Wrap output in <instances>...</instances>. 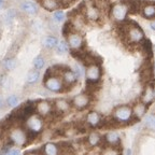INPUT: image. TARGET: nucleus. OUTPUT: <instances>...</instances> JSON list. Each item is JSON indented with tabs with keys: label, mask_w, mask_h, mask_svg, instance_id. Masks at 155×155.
I'll return each instance as SVG.
<instances>
[{
	"label": "nucleus",
	"mask_w": 155,
	"mask_h": 155,
	"mask_svg": "<svg viewBox=\"0 0 155 155\" xmlns=\"http://www.w3.org/2000/svg\"><path fill=\"white\" fill-rule=\"evenodd\" d=\"M8 142L15 148L23 149L31 142L23 125H14L7 130Z\"/></svg>",
	"instance_id": "f257e3e1"
},
{
	"label": "nucleus",
	"mask_w": 155,
	"mask_h": 155,
	"mask_svg": "<svg viewBox=\"0 0 155 155\" xmlns=\"http://www.w3.org/2000/svg\"><path fill=\"white\" fill-rule=\"evenodd\" d=\"M22 125L25 128V130L27 131V134H28V137L30 139V141H32L44 130L45 120L43 117H41L40 115H38L37 113H34L30 116H28L23 122Z\"/></svg>",
	"instance_id": "f03ea898"
},
{
	"label": "nucleus",
	"mask_w": 155,
	"mask_h": 155,
	"mask_svg": "<svg viewBox=\"0 0 155 155\" xmlns=\"http://www.w3.org/2000/svg\"><path fill=\"white\" fill-rule=\"evenodd\" d=\"M43 86L48 92L54 94H61L67 91L61 78L57 74H54L51 68H48L43 75Z\"/></svg>",
	"instance_id": "7ed1b4c3"
},
{
	"label": "nucleus",
	"mask_w": 155,
	"mask_h": 155,
	"mask_svg": "<svg viewBox=\"0 0 155 155\" xmlns=\"http://www.w3.org/2000/svg\"><path fill=\"white\" fill-rule=\"evenodd\" d=\"M126 31L124 38L129 44H138L144 40V32L135 21L126 19Z\"/></svg>",
	"instance_id": "20e7f679"
},
{
	"label": "nucleus",
	"mask_w": 155,
	"mask_h": 155,
	"mask_svg": "<svg viewBox=\"0 0 155 155\" xmlns=\"http://www.w3.org/2000/svg\"><path fill=\"white\" fill-rule=\"evenodd\" d=\"M133 119V109L129 106H119L113 110L112 120L117 124H124L130 122Z\"/></svg>",
	"instance_id": "39448f33"
},
{
	"label": "nucleus",
	"mask_w": 155,
	"mask_h": 155,
	"mask_svg": "<svg viewBox=\"0 0 155 155\" xmlns=\"http://www.w3.org/2000/svg\"><path fill=\"white\" fill-rule=\"evenodd\" d=\"M102 75V69L99 64H92L86 66L85 69V77H86V84L99 85Z\"/></svg>",
	"instance_id": "423d86ee"
},
{
	"label": "nucleus",
	"mask_w": 155,
	"mask_h": 155,
	"mask_svg": "<svg viewBox=\"0 0 155 155\" xmlns=\"http://www.w3.org/2000/svg\"><path fill=\"white\" fill-rule=\"evenodd\" d=\"M35 113L43 117L44 120L51 117L54 114L53 102L48 99H40L35 101Z\"/></svg>",
	"instance_id": "0eeeda50"
},
{
	"label": "nucleus",
	"mask_w": 155,
	"mask_h": 155,
	"mask_svg": "<svg viewBox=\"0 0 155 155\" xmlns=\"http://www.w3.org/2000/svg\"><path fill=\"white\" fill-rule=\"evenodd\" d=\"M109 12L112 18L117 23H122V22H124V21H126V19H127V15L129 14L127 5H124L122 1L121 2L112 5L109 10Z\"/></svg>",
	"instance_id": "6e6552de"
},
{
	"label": "nucleus",
	"mask_w": 155,
	"mask_h": 155,
	"mask_svg": "<svg viewBox=\"0 0 155 155\" xmlns=\"http://www.w3.org/2000/svg\"><path fill=\"white\" fill-rule=\"evenodd\" d=\"M66 42L69 45L70 51H81L84 50L85 46V40L84 37L78 31H72L67 36Z\"/></svg>",
	"instance_id": "1a4fd4ad"
},
{
	"label": "nucleus",
	"mask_w": 155,
	"mask_h": 155,
	"mask_svg": "<svg viewBox=\"0 0 155 155\" xmlns=\"http://www.w3.org/2000/svg\"><path fill=\"white\" fill-rule=\"evenodd\" d=\"M53 102V110H54V114L58 116L65 115L66 113L70 112L71 108V101H69L68 99H65V98H57L55 99Z\"/></svg>",
	"instance_id": "9d476101"
},
{
	"label": "nucleus",
	"mask_w": 155,
	"mask_h": 155,
	"mask_svg": "<svg viewBox=\"0 0 155 155\" xmlns=\"http://www.w3.org/2000/svg\"><path fill=\"white\" fill-rule=\"evenodd\" d=\"M91 104V96L87 93H80V94L75 95L71 99V106L74 109L82 111V110L86 109L87 107Z\"/></svg>",
	"instance_id": "9b49d317"
},
{
	"label": "nucleus",
	"mask_w": 155,
	"mask_h": 155,
	"mask_svg": "<svg viewBox=\"0 0 155 155\" xmlns=\"http://www.w3.org/2000/svg\"><path fill=\"white\" fill-rule=\"evenodd\" d=\"M83 16L86 22H98L101 17V12L96 5L91 3L90 5H86V8L83 12Z\"/></svg>",
	"instance_id": "f8f14e48"
},
{
	"label": "nucleus",
	"mask_w": 155,
	"mask_h": 155,
	"mask_svg": "<svg viewBox=\"0 0 155 155\" xmlns=\"http://www.w3.org/2000/svg\"><path fill=\"white\" fill-rule=\"evenodd\" d=\"M102 123H104V119L99 112L90 111L85 116V124L90 128H97V127L101 126Z\"/></svg>",
	"instance_id": "ddd939ff"
},
{
	"label": "nucleus",
	"mask_w": 155,
	"mask_h": 155,
	"mask_svg": "<svg viewBox=\"0 0 155 155\" xmlns=\"http://www.w3.org/2000/svg\"><path fill=\"white\" fill-rule=\"evenodd\" d=\"M61 80H63L64 84H65L67 90H69V88H70L71 86H73L74 84H77L78 81H79L75 72L73 70H71L69 67H67L65 70L61 72Z\"/></svg>",
	"instance_id": "4468645a"
},
{
	"label": "nucleus",
	"mask_w": 155,
	"mask_h": 155,
	"mask_svg": "<svg viewBox=\"0 0 155 155\" xmlns=\"http://www.w3.org/2000/svg\"><path fill=\"white\" fill-rule=\"evenodd\" d=\"M142 8L140 10V13L144 18L154 19L155 18V1H142Z\"/></svg>",
	"instance_id": "2eb2a0df"
},
{
	"label": "nucleus",
	"mask_w": 155,
	"mask_h": 155,
	"mask_svg": "<svg viewBox=\"0 0 155 155\" xmlns=\"http://www.w3.org/2000/svg\"><path fill=\"white\" fill-rule=\"evenodd\" d=\"M104 142L107 143V147H112V148H119L121 144V137L116 131L110 130L104 135Z\"/></svg>",
	"instance_id": "dca6fc26"
},
{
	"label": "nucleus",
	"mask_w": 155,
	"mask_h": 155,
	"mask_svg": "<svg viewBox=\"0 0 155 155\" xmlns=\"http://www.w3.org/2000/svg\"><path fill=\"white\" fill-rule=\"evenodd\" d=\"M41 154L42 155H61V147L59 144L53 141H48L45 144H43L41 149Z\"/></svg>",
	"instance_id": "f3484780"
},
{
	"label": "nucleus",
	"mask_w": 155,
	"mask_h": 155,
	"mask_svg": "<svg viewBox=\"0 0 155 155\" xmlns=\"http://www.w3.org/2000/svg\"><path fill=\"white\" fill-rule=\"evenodd\" d=\"M155 98V91H154V87H153V84H148L147 87H145L144 93L142 95V104H144L145 106H148V104H152L153 100Z\"/></svg>",
	"instance_id": "a211bd4d"
},
{
	"label": "nucleus",
	"mask_w": 155,
	"mask_h": 155,
	"mask_svg": "<svg viewBox=\"0 0 155 155\" xmlns=\"http://www.w3.org/2000/svg\"><path fill=\"white\" fill-rule=\"evenodd\" d=\"M39 2L41 3L42 8L48 12H55L61 8L59 0H40Z\"/></svg>",
	"instance_id": "6ab92c4d"
},
{
	"label": "nucleus",
	"mask_w": 155,
	"mask_h": 155,
	"mask_svg": "<svg viewBox=\"0 0 155 155\" xmlns=\"http://www.w3.org/2000/svg\"><path fill=\"white\" fill-rule=\"evenodd\" d=\"M1 65L5 71H12L17 67V61L14 56H7L5 59H2Z\"/></svg>",
	"instance_id": "aec40b11"
},
{
	"label": "nucleus",
	"mask_w": 155,
	"mask_h": 155,
	"mask_svg": "<svg viewBox=\"0 0 155 155\" xmlns=\"http://www.w3.org/2000/svg\"><path fill=\"white\" fill-rule=\"evenodd\" d=\"M58 42L59 41H58L57 37H55V36H46L42 39V45H43V48H48V50L56 48Z\"/></svg>",
	"instance_id": "412c9836"
},
{
	"label": "nucleus",
	"mask_w": 155,
	"mask_h": 155,
	"mask_svg": "<svg viewBox=\"0 0 155 155\" xmlns=\"http://www.w3.org/2000/svg\"><path fill=\"white\" fill-rule=\"evenodd\" d=\"M21 8L28 15H36L38 13V8L31 1H23L22 5H21Z\"/></svg>",
	"instance_id": "4be33fe9"
},
{
	"label": "nucleus",
	"mask_w": 155,
	"mask_h": 155,
	"mask_svg": "<svg viewBox=\"0 0 155 155\" xmlns=\"http://www.w3.org/2000/svg\"><path fill=\"white\" fill-rule=\"evenodd\" d=\"M40 79V71L36 70V69H31L29 70L28 73H27L26 77V84L31 86V85H35Z\"/></svg>",
	"instance_id": "5701e85b"
},
{
	"label": "nucleus",
	"mask_w": 155,
	"mask_h": 155,
	"mask_svg": "<svg viewBox=\"0 0 155 155\" xmlns=\"http://www.w3.org/2000/svg\"><path fill=\"white\" fill-rule=\"evenodd\" d=\"M87 144L90 147H97L99 145L102 141V137L100 136L99 133H96V131H93L90 135L87 136Z\"/></svg>",
	"instance_id": "b1692460"
},
{
	"label": "nucleus",
	"mask_w": 155,
	"mask_h": 155,
	"mask_svg": "<svg viewBox=\"0 0 155 155\" xmlns=\"http://www.w3.org/2000/svg\"><path fill=\"white\" fill-rule=\"evenodd\" d=\"M147 112V106L142 102H139L135 106V108L133 109V116H135L136 119H141Z\"/></svg>",
	"instance_id": "393cba45"
},
{
	"label": "nucleus",
	"mask_w": 155,
	"mask_h": 155,
	"mask_svg": "<svg viewBox=\"0 0 155 155\" xmlns=\"http://www.w3.org/2000/svg\"><path fill=\"white\" fill-rule=\"evenodd\" d=\"M5 106H7L8 108L14 109V108H16V107L19 104V98L17 95L11 94L7 97V99L5 100Z\"/></svg>",
	"instance_id": "a878e982"
},
{
	"label": "nucleus",
	"mask_w": 155,
	"mask_h": 155,
	"mask_svg": "<svg viewBox=\"0 0 155 155\" xmlns=\"http://www.w3.org/2000/svg\"><path fill=\"white\" fill-rule=\"evenodd\" d=\"M16 16H17L16 10L10 9V10H8L7 13H5V16H3V22H5L7 25H11L13 23V21L16 18Z\"/></svg>",
	"instance_id": "bb28decb"
},
{
	"label": "nucleus",
	"mask_w": 155,
	"mask_h": 155,
	"mask_svg": "<svg viewBox=\"0 0 155 155\" xmlns=\"http://www.w3.org/2000/svg\"><path fill=\"white\" fill-rule=\"evenodd\" d=\"M32 66H34V69L40 71L42 70L45 66V59L42 55H37L34 58V61H32Z\"/></svg>",
	"instance_id": "cd10ccee"
},
{
	"label": "nucleus",
	"mask_w": 155,
	"mask_h": 155,
	"mask_svg": "<svg viewBox=\"0 0 155 155\" xmlns=\"http://www.w3.org/2000/svg\"><path fill=\"white\" fill-rule=\"evenodd\" d=\"M56 53L59 54V55H64V54H67L68 52L70 51V48H69V45L68 43L65 41V40H61V41L58 42L57 46H56Z\"/></svg>",
	"instance_id": "c85d7f7f"
},
{
	"label": "nucleus",
	"mask_w": 155,
	"mask_h": 155,
	"mask_svg": "<svg viewBox=\"0 0 155 155\" xmlns=\"http://www.w3.org/2000/svg\"><path fill=\"white\" fill-rule=\"evenodd\" d=\"M72 31H75V30H74V28H73L71 21L69 19V21H67V22L64 24L63 28H61V34H63V36L65 37V38H67L68 35L71 34Z\"/></svg>",
	"instance_id": "c756f323"
},
{
	"label": "nucleus",
	"mask_w": 155,
	"mask_h": 155,
	"mask_svg": "<svg viewBox=\"0 0 155 155\" xmlns=\"http://www.w3.org/2000/svg\"><path fill=\"white\" fill-rule=\"evenodd\" d=\"M144 124L149 129L155 131V114H149V115H147V117L144 120Z\"/></svg>",
	"instance_id": "7c9ffc66"
},
{
	"label": "nucleus",
	"mask_w": 155,
	"mask_h": 155,
	"mask_svg": "<svg viewBox=\"0 0 155 155\" xmlns=\"http://www.w3.org/2000/svg\"><path fill=\"white\" fill-rule=\"evenodd\" d=\"M141 43H142V48L145 53H147V55H149V57H152L153 48H152V43H151L150 40H149V39H144Z\"/></svg>",
	"instance_id": "2f4dec72"
},
{
	"label": "nucleus",
	"mask_w": 155,
	"mask_h": 155,
	"mask_svg": "<svg viewBox=\"0 0 155 155\" xmlns=\"http://www.w3.org/2000/svg\"><path fill=\"white\" fill-rule=\"evenodd\" d=\"M101 155H121L119 148H112V147H106L101 151Z\"/></svg>",
	"instance_id": "473e14b6"
},
{
	"label": "nucleus",
	"mask_w": 155,
	"mask_h": 155,
	"mask_svg": "<svg viewBox=\"0 0 155 155\" xmlns=\"http://www.w3.org/2000/svg\"><path fill=\"white\" fill-rule=\"evenodd\" d=\"M10 83H11V80L7 73H2L0 75V86L2 88H8L10 86Z\"/></svg>",
	"instance_id": "72a5a7b5"
},
{
	"label": "nucleus",
	"mask_w": 155,
	"mask_h": 155,
	"mask_svg": "<svg viewBox=\"0 0 155 155\" xmlns=\"http://www.w3.org/2000/svg\"><path fill=\"white\" fill-rule=\"evenodd\" d=\"M65 19V12L63 10H57L53 12V21L56 23H61Z\"/></svg>",
	"instance_id": "f704fd0d"
},
{
	"label": "nucleus",
	"mask_w": 155,
	"mask_h": 155,
	"mask_svg": "<svg viewBox=\"0 0 155 155\" xmlns=\"http://www.w3.org/2000/svg\"><path fill=\"white\" fill-rule=\"evenodd\" d=\"M73 71L75 72V74H77V77H78V79H79V80H80L82 77H84V75H85V68L83 67L82 65H79V64L75 66L74 70H73Z\"/></svg>",
	"instance_id": "c9c22d12"
},
{
	"label": "nucleus",
	"mask_w": 155,
	"mask_h": 155,
	"mask_svg": "<svg viewBox=\"0 0 155 155\" xmlns=\"http://www.w3.org/2000/svg\"><path fill=\"white\" fill-rule=\"evenodd\" d=\"M3 155H22V152H21V149L18 148H10L7 152Z\"/></svg>",
	"instance_id": "e433bc0d"
},
{
	"label": "nucleus",
	"mask_w": 155,
	"mask_h": 155,
	"mask_svg": "<svg viewBox=\"0 0 155 155\" xmlns=\"http://www.w3.org/2000/svg\"><path fill=\"white\" fill-rule=\"evenodd\" d=\"M32 27H34V29L36 31H40L43 28V24H42V22L40 19H35L34 22H32Z\"/></svg>",
	"instance_id": "4c0bfd02"
},
{
	"label": "nucleus",
	"mask_w": 155,
	"mask_h": 155,
	"mask_svg": "<svg viewBox=\"0 0 155 155\" xmlns=\"http://www.w3.org/2000/svg\"><path fill=\"white\" fill-rule=\"evenodd\" d=\"M24 155H42L40 151H37V150H32V151H28L26 152Z\"/></svg>",
	"instance_id": "58836bf2"
},
{
	"label": "nucleus",
	"mask_w": 155,
	"mask_h": 155,
	"mask_svg": "<svg viewBox=\"0 0 155 155\" xmlns=\"http://www.w3.org/2000/svg\"><path fill=\"white\" fill-rule=\"evenodd\" d=\"M5 107V99H3L2 97L0 96V110H2L3 108Z\"/></svg>",
	"instance_id": "ea45409f"
},
{
	"label": "nucleus",
	"mask_w": 155,
	"mask_h": 155,
	"mask_svg": "<svg viewBox=\"0 0 155 155\" xmlns=\"http://www.w3.org/2000/svg\"><path fill=\"white\" fill-rule=\"evenodd\" d=\"M5 7H7L5 0H0V9H5Z\"/></svg>",
	"instance_id": "a19ab883"
},
{
	"label": "nucleus",
	"mask_w": 155,
	"mask_h": 155,
	"mask_svg": "<svg viewBox=\"0 0 155 155\" xmlns=\"http://www.w3.org/2000/svg\"><path fill=\"white\" fill-rule=\"evenodd\" d=\"M124 155H133V151H131V149H127V150L124 152Z\"/></svg>",
	"instance_id": "79ce46f5"
},
{
	"label": "nucleus",
	"mask_w": 155,
	"mask_h": 155,
	"mask_svg": "<svg viewBox=\"0 0 155 155\" xmlns=\"http://www.w3.org/2000/svg\"><path fill=\"white\" fill-rule=\"evenodd\" d=\"M150 27H151V29H152V30H154V31H155V21H154V22L151 23Z\"/></svg>",
	"instance_id": "37998d69"
},
{
	"label": "nucleus",
	"mask_w": 155,
	"mask_h": 155,
	"mask_svg": "<svg viewBox=\"0 0 155 155\" xmlns=\"http://www.w3.org/2000/svg\"><path fill=\"white\" fill-rule=\"evenodd\" d=\"M37 1H40V0H37Z\"/></svg>",
	"instance_id": "c03bdc74"
}]
</instances>
